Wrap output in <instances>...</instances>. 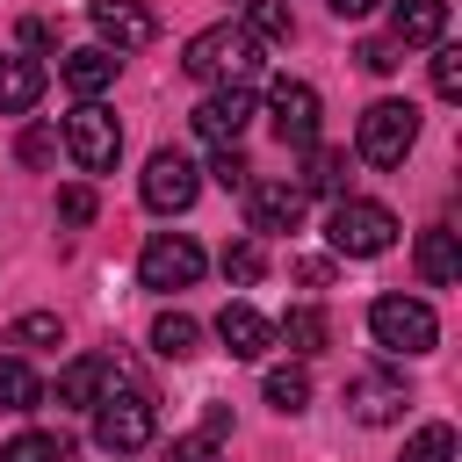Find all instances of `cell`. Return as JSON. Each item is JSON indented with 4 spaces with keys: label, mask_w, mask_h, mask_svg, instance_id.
<instances>
[{
    "label": "cell",
    "mask_w": 462,
    "mask_h": 462,
    "mask_svg": "<svg viewBox=\"0 0 462 462\" xmlns=\"http://www.w3.org/2000/svg\"><path fill=\"white\" fill-rule=\"evenodd\" d=\"M209 173H217V188H245V180H253V166H245V152H238V144H217Z\"/></svg>",
    "instance_id": "32"
},
{
    "label": "cell",
    "mask_w": 462,
    "mask_h": 462,
    "mask_svg": "<svg viewBox=\"0 0 462 462\" xmlns=\"http://www.w3.org/2000/svg\"><path fill=\"white\" fill-rule=\"evenodd\" d=\"M43 101V65L36 58H0V116H22Z\"/></svg>",
    "instance_id": "18"
},
{
    "label": "cell",
    "mask_w": 462,
    "mask_h": 462,
    "mask_svg": "<svg viewBox=\"0 0 462 462\" xmlns=\"http://www.w3.org/2000/svg\"><path fill=\"white\" fill-rule=\"evenodd\" d=\"M253 116H260V108H253V94H245V87H209V94H202V108H195L188 123H195V137H209V144H238Z\"/></svg>",
    "instance_id": "10"
},
{
    "label": "cell",
    "mask_w": 462,
    "mask_h": 462,
    "mask_svg": "<svg viewBox=\"0 0 462 462\" xmlns=\"http://www.w3.org/2000/svg\"><path fill=\"white\" fill-rule=\"evenodd\" d=\"M7 346H22V354H36V346H65L58 310H29V318H14V325H7Z\"/></svg>",
    "instance_id": "25"
},
{
    "label": "cell",
    "mask_w": 462,
    "mask_h": 462,
    "mask_svg": "<svg viewBox=\"0 0 462 462\" xmlns=\"http://www.w3.org/2000/svg\"><path fill=\"white\" fill-rule=\"evenodd\" d=\"M274 339H289L296 354H325V339H332V318H325L318 303H296V310L274 325Z\"/></svg>",
    "instance_id": "22"
},
{
    "label": "cell",
    "mask_w": 462,
    "mask_h": 462,
    "mask_svg": "<svg viewBox=\"0 0 462 462\" xmlns=\"http://www.w3.org/2000/svg\"><path fill=\"white\" fill-rule=\"evenodd\" d=\"M411 260H419V274L433 282V289H448L455 274H462V253H455V231H419V245H411Z\"/></svg>",
    "instance_id": "19"
},
{
    "label": "cell",
    "mask_w": 462,
    "mask_h": 462,
    "mask_svg": "<svg viewBox=\"0 0 462 462\" xmlns=\"http://www.w3.org/2000/svg\"><path fill=\"white\" fill-rule=\"evenodd\" d=\"M433 94L440 101H462V51L455 43H433Z\"/></svg>",
    "instance_id": "30"
},
{
    "label": "cell",
    "mask_w": 462,
    "mask_h": 462,
    "mask_svg": "<svg viewBox=\"0 0 462 462\" xmlns=\"http://www.w3.org/2000/svg\"><path fill=\"white\" fill-rule=\"evenodd\" d=\"M375 7H383V0H332V14H339V22H361V14H375Z\"/></svg>",
    "instance_id": "37"
},
{
    "label": "cell",
    "mask_w": 462,
    "mask_h": 462,
    "mask_svg": "<svg viewBox=\"0 0 462 462\" xmlns=\"http://www.w3.org/2000/svg\"><path fill=\"white\" fill-rule=\"evenodd\" d=\"M238 195H245V224L253 231H296L303 224V202H310L296 180H245Z\"/></svg>",
    "instance_id": "11"
},
{
    "label": "cell",
    "mask_w": 462,
    "mask_h": 462,
    "mask_svg": "<svg viewBox=\"0 0 462 462\" xmlns=\"http://www.w3.org/2000/svg\"><path fill=\"white\" fill-rule=\"evenodd\" d=\"M116 65H123L116 51L87 43V51H65V58H58V79H65V87H72L79 101H101V94L116 87Z\"/></svg>",
    "instance_id": "14"
},
{
    "label": "cell",
    "mask_w": 462,
    "mask_h": 462,
    "mask_svg": "<svg viewBox=\"0 0 462 462\" xmlns=\"http://www.w3.org/2000/svg\"><path fill=\"white\" fill-rule=\"evenodd\" d=\"M325 238H332V253H339V260H375V253H390V245H397V217H390L383 202L339 195V202H332Z\"/></svg>",
    "instance_id": "2"
},
{
    "label": "cell",
    "mask_w": 462,
    "mask_h": 462,
    "mask_svg": "<svg viewBox=\"0 0 462 462\" xmlns=\"http://www.w3.org/2000/svg\"><path fill=\"white\" fill-rule=\"evenodd\" d=\"M397 462H455V426H440V419H433V426H419V433L404 440V455H397Z\"/></svg>",
    "instance_id": "26"
},
{
    "label": "cell",
    "mask_w": 462,
    "mask_h": 462,
    "mask_svg": "<svg viewBox=\"0 0 462 462\" xmlns=\"http://www.w3.org/2000/svg\"><path fill=\"white\" fill-rule=\"evenodd\" d=\"M116 390V361L108 354H79L58 368V404H101Z\"/></svg>",
    "instance_id": "17"
},
{
    "label": "cell",
    "mask_w": 462,
    "mask_h": 462,
    "mask_svg": "<svg viewBox=\"0 0 462 462\" xmlns=\"http://www.w3.org/2000/svg\"><path fill=\"white\" fill-rule=\"evenodd\" d=\"M368 332H375L383 354H433L440 318H433V303H419V296H375V303H368Z\"/></svg>",
    "instance_id": "3"
},
{
    "label": "cell",
    "mask_w": 462,
    "mask_h": 462,
    "mask_svg": "<svg viewBox=\"0 0 462 462\" xmlns=\"http://www.w3.org/2000/svg\"><path fill=\"white\" fill-rule=\"evenodd\" d=\"M411 144H419V108H411V101H375V108L361 116V130H354V152H361L368 166H404Z\"/></svg>",
    "instance_id": "5"
},
{
    "label": "cell",
    "mask_w": 462,
    "mask_h": 462,
    "mask_svg": "<svg viewBox=\"0 0 462 462\" xmlns=\"http://www.w3.org/2000/svg\"><path fill=\"white\" fill-rule=\"evenodd\" d=\"M260 238H238V245H224V282H238V289H253L260 282Z\"/></svg>",
    "instance_id": "29"
},
{
    "label": "cell",
    "mask_w": 462,
    "mask_h": 462,
    "mask_svg": "<svg viewBox=\"0 0 462 462\" xmlns=\"http://www.w3.org/2000/svg\"><path fill=\"white\" fill-rule=\"evenodd\" d=\"M296 282H303V289H325V282H332V260H318V253L296 260Z\"/></svg>",
    "instance_id": "36"
},
{
    "label": "cell",
    "mask_w": 462,
    "mask_h": 462,
    "mask_svg": "<svg viewBox=\"0 0 462 462\" xmlns=\"http://www.w3.org/2000/svg\"><path fill=\"white\" fill-rule=\"evenodd\" d=\"M58 144L72 152V166H79V173H108V166L123 159V130H116V116H108L101 101H79V108L65 116Z\"/></svg>",
    "instance_id": "6"
},
{
    "label": "cell",
    "mask_w": 462,
    "mask_h": 462,
    "mask_svg": "<svg viewBox=\"0 0 462 462\" xmlns=\"http://www.w3.org/2000/svg\"><path fill=\"white\" fill-rule=\"evenodd\" d=\"M260 65V43L238 29V22H217V29H195L188 51H180V72L202 79V87H245Z\"/></svg>",
    "instance_id": "1"
},
{
    "label": "cell",
    "mask_w": 462,
    "mask_h": 462,
    "mask_svg": "<svg viewBox=\"0 0 462 462\" xmlns=\"http://www.w3.org/2000/svg\"><path fill=\"white\" fill-rule=\"evenodd\" d=\"M137 274H144V289H195V274H202V245L180 238V231H159V238L137 253Z\"/></svg>",
    "instance_id": "9"
},
{
    "label": "cell",
    "mask_w": 462,
    "mask_h": 462,
    "mask_svg": "<svg viewBox=\"0 0 462 462\" xmlns=\"http://www.w3.org/2000/svg\"><path fill=\"white\" fill-rule=\"evenodd\" d=\"M202 346V325L188 318V310H159L152 318V354H166V361H188Z\"/></svg>",
    "instance_id": "21"
},
{
    "label": "cell",
    "mask_w": 462,
    "mask_h": 462,
    "mask_svg": "<svg viewBox=\"0 0 462 462\" xmlns=\"http://www.w3.org/2000/svg\"><path fill=\"white\" fill-rule=\"evenodd\" d=\"M267 404L274 411H303L310 404V375L303 368H267Z\"/></svg>",
    "instance_id": "27"
},
{
    "label": "cell",
    "mask_w": 462,
    "mask_h": 462,
    "mask_svg": "<svg viewBox=\"0 0 462 462\" xmlns=\"http://www.w3.org/2000/svg\"><path fill=\"white\" fill-rule=\"evenodd\" d=\"M0 462H65V440L58 433H14L0 448Z\"/></svg>",
    "instance_id": "28"
},
{
    "label": "cell",
    "mask_w": 462,
    "mask_h": 462,
    "mask_svg": "<svg viewBox=\"0 0 462 462\" xmlns=\"http://www.w3.org/2000/svg\"><path fill=\"white\" fill-rule=\"evenodd\" d=\"M411 397H404V375H383V368H361L354 383H346V411L361 419V426H390L397 411H404Z\"/></svg>",
    "instance_id": "12"
},
{
    "label": "cell",
    "mask_w": 462,
    "mask_h": 462,
    "mask_svg": "<svg viewBox=\"0 0 462 462\" xmlns=\"http://www.w3.org/2000/svg\"><path fill=\"white\" fill-rule=\"evenodd\" d=\"M209 448H217V433H188V440H173L166 462H209Z\"/></svg>",
    "instance_id": "35"
},
{
    "label": "cell",
    "mask_w": 462,
    "mask_h": 462,
    "mask_svg": "<svg viewBox=\"0 0 462 462\" xmlns=\"http://www.w3.org/2000/svg\"><path fill=\"white\" fill-rule=\"evenodd\" d=\"M94 29H101V51H144L159 36V14L144 0H94Z\"/></svg>",
    "instance_id": "13"
},
{
    "label": "cell",
    "mask_w": 462,
    "mask_h": 462,
    "mask_svg": "<svg viewBox=\"0 0 462 462\" xmlns=\"http://www.w3.org/2000/svg\"><path fill=\"white\" fill-rule=\"evenodd\" d=\"M58 217H65V224H94V188H87V180L65 188V195H58Z\"/></svg>",
    "instance_id": "34"
},
{
    "label": "cell",
    "mask_w": 462,
    "mask_h": 462,
    "mask_svg": "<svg viewBox=\"0 0 462 462\" xmlns=\"http://www.w3.org/2000/svg\"><path fill=\"white\" fill-rule=\"evenodd\" d=\"M43 404V383L22 354H0V411H36Z\"/></svg>",
    "instance_id": "23"
},
{
    "label": "cell",
    "mask_w": 462,
    "mask_h": 462,
    "mask_svg": "<svg viewBox=\"0 0 462 462\" xmlns=\"http://www.w3.org/2000/svg\"><path fill=\"white\" fill-rule=\"evenodd\" d=\"M303 195H346V152L339 144H310V166H303V180H296Z\"/></svg>",
    "instance_id": "20"
},
{
    "label": "cell",
    "mask_w": 462,
    "mask_h": 462,
    "mask_svg": "<svg viewBox=\"0 0 462 462\" xmlns=\"http://www.w3.org/2000/svg\"><path fill=\"white\" fill-rule=\"evenodd\" d=\"M354 58H361V65H368V72H397V65H404V51H397V43H390V36H368V43H361V51H354Z\"/></svg>",
    "instance_id": "33"
},
{
    "label": "cell",
    "mask_w": 462,
    "mask_h": 462,
    "mask_svg": "<svg viewBox=\"0 0 462 462\" xmlns=\"http://www.w3.org/2000/svg\"><path fill=\"white\" fill-rule=\"evenodd\" d=\"M448 36V0H390V43H440Z\"/></svg>",
    "instance_id": "16"
},
{
    "label": "cell",
    "mask_w": 462,
    "mask_h": 462,
    "mask_svg": "<svg viewBox=\"0 0 462 462\" xmlns=\"http://www.w3.org/2000/svg\"><path fill=\"white\" fill-rule=\"evenodd\" d=\"M137 195H144V209H159V217H180V209H195V195H202V173H195V159L188 152H152L144 159V180H137Z\"/></svg>",
    "instance_id": "7"
},
{
    "label": "cell",
    "mask_w": 462,
    "mask_h": 462,
    "mask_svg": "<svg viewBox=\"0 0 462 462\" xmlns=\"http://www.w3.org/2000/svg\"><path fill=\"white\" fill-rule=\"evenodd\" d=\"M253 43H289L296 22H289V0H245V22H238Z\"/></svg>",
    "instance_id": "24"
},
{
    "label": "cell",
    "mask_w": 462,
    "mask_h": 462,
    "mask_svg": "<svg viewBox=\"0 0 462 462\" xmlns=\"http://www.w3.org/2000/svg\"><path fill=\"white\" fill-rule=\"evenodd\" d=\"M152 433H159V411H152L144 390H108V397L94 404V448H108V455H137Z\"/></svg>",
    "instance_id": "4"
},
{
    "label": "cell",
    "mask_w": 462,
    "mask_h": 462,
    "mask_svg": "<svg viewBox=\"0 0 462 462\" xmlns=\"http://www.w3.org/2000/svg\"><path fill=\"white\" fill-rule=\"evenodd\" d=\"M217 339L231 346V361H260V354L274 346V325H267L253 303H224V310H217Z\"/></svg>",
    "instance_id": "15"
},
{
    "label": "cell",
    "mask_w": 462,
    "mask_h": 462,
    "mask_svg": "<svg viewBox=\"0 0 462 462\" xmlns=\"http://www.w3.org/2000/svg\"><path fill=\"white\" fill-rule=\"evenodd\" d=\"M14 159H22V166H51V159H58V130H51V123H29V130L14 137Z\"/></svg>",
    "instance_id": "31"
},
{
    "label": "cell",
    "mask_w": 462,
    "mask_h": 462,
    "mask_svg": "<svg viewBox=\"0 0 462 462\" xmlns=\"http://www.w3.org/2000/svg\"><path fill=\"white\" fill-rule=\"evenodd\" d=\"M267 123H274V137H282L289 152H310V144H318V87L282 72V79L267 87Z\"/></svg>",
    "instance_id": "8"
}]
</instances>
